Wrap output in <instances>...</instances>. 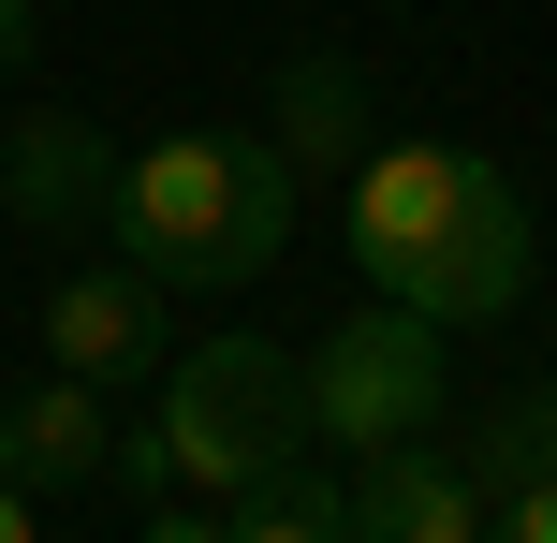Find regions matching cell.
Here are the masks:
<instances>
[{
  "label": "cell",
  "mask_w": 557,
  "mask_h": 543,
  "mask_svg": "<svg viewBox=\"0 0 557 543\" xmlns=\"http://www.w3.org/2000/svg\"><path fill=\"white\" fill-rule=\"evenodd\" d=\"M29 45H45V0H0V74H15Z\"/></svg>",
  "instance_id": "14"
},
{
  "label": "cell",
  "mask_w": 557,
  "mask_h": 543,
  "mask_svg": "<svg viewBox=\"0 0 557 543\" xmlns=\"http://www.w3.org/2000/svg\"><path fill=\"white\" fill-rule=\"evenodd\" d=\"M162 441H176V485H206V499L294 470L308 456V353H278V338H191L162 368Z\"/></svg>",
  "instance_id": "3"
},
{
  "label": "cell",
  "mask_w": 557,
  "mask_h": 543,
  "mask_svg": "<svg viewBox=\"0 0 557 543\" xmlns=\"http://www.w3.org/2000/svg\"><path fill=\"white\" fill-rule=\"evenodd\" d=\"M278 162H337V176H352L367 162V74H352V59H294V88H278Z\"/></svg>",
  "instance_id": "9"
},
{
  "label": "cell",
  "mask_w": 557,
  "mask_h": 543,
  "mask_svg": "<svg viewBox=\"0 0 557 543\" xmlns=\"http://www.w3.org/2000/svg\"><path fill=\"white\" fill-rule=\"evenodd\" d=\"M45 368L103 382V397H133L147 368H176L162 353V280H117V264H74V280H45Z\"/></svg>",
  "instance_id": "5"
},
{
  "label": "cell",
  "mask_w": 557,
  "mask_h": 543,
  "mask_svg": "<svg viewBox=\"0 0 557 543\" xmlns=\"http://www.w3.org/2000/svg\"><path fill=\"white\" fill-rule=\"evenodd\" d=\"M337 235H352V280H382L425 323H513L529 309V206L470 147H425V133L367 147L337 176Z\"/></svg>",
  "instance_id": "1"
},
{
  "label": "cell",
  "mask_w": 557,
  "mask_h": 543,
  "mask_svg": "<svg viewBox=\"0 0 557 543\" xmlns=\"http://www.w3.org/2000/svg\"><path fill=\"white\" fill-rule=\"evenodd\" d=\"M147 543H221V515H147Z\"/></svg>",
  "instance_id": "16"
},
{
  "label": "cell",
  "mask_w": 557,
  "mask_h": 543,
  "mask_svg": "<svg viewBox=\"0 0 557 543\" xmlns=\"http://www.w3.org/2000/svg\"><path fill=\"white\" fill-rule=\"evenodd\" d=\"M470 470H484V499H499V485H557V382H543V397H513L499 427L470 441Z\"/></svg>",
  "instance_id": "11"
},
{
  "label": "cell",
  "mask_w": 557,
  "mask_h": 543,
  "mask_svg": "<svg viewBox=\"0 0 557 543\" xmlns=\"http://www.w3.org/2000/svg\"><path fill=\"white\" fill-rule=\"evenodd\" d=\"M103 456H117V397H103V382L45 368V382H15V397H0V485L74 499V485H103Z\"/></svg>",
  "instance_id": "6"
},
{
  "label": "cell",
  "mask_w": 557,
  "mask_h": 543,
  "mask_svg": "<svg viewBox=\"0 0 557 543\" xmlns=\"http://www.w3.org/2000/svg\"><path fill=\"white\" fill-rule=\"evenodd\" d=\"M0 543H45V515H29V485H0Z\"/></svg>",
  "instance_id": "15"
},
{
  "label": "cell",
  "mask_w": 557,
  "mask_h": 543,
  "mask_svg": "<svg viewBox=\"0 0 557 543\" xmlns=\"http://www.w3.org/2000/svg\"><path fill=\"white\" fill-rule=\"evenodd\" d=\"M117 264H147L162 294H221V280H264L278 235H294V162L278 133H162L117 162Z\"/></svg>",
  "instance_id": "2"
},
{
  "label": "cell",
  "mask_w": 557,
  "mask_h": 543,
  "mask_svg": "<svg viewBox=\"0 0 557 543\" xmlns=\"http://www.w3.org/2000/svg\"><path fill=\"white\" fill-rule=\"evenodd\" d=\"M221 543H352V485L294 456V470H264V485H235Z\"/></svg>",
  "instance_id": "10"
},
{
  "label": "cell",
  "mask_w": 557,
  "mask_h": 543,
  "mask_svg": "<svg viewBox=\"0 0 557 543\" xmlns=\"http://www.w3.org/2000/svg\"><path fill=\"white\" fill-rule=\"evenodd\" d=\"M103 485H133V499H176V441H162V427H117Z\"/></svg>",
  "instance_id": "12"
},
{
  "label": "cell",
  "mask_w": 557,
  "mask_h": 543,
  "mask_svg": "<svg viewBox=\"0 0 557 543\" xmlns=\"http://www.w3.org/2000/svg\"><path fill=\"white\" fill-rule=\"evenodd\" d=\"M484 470L470 456H425V441H396V456L352 470V543H484Z\"/></svg>",
  "instance_id": "7"
},
{
  "label": "cell",
  "mask_w": 557,
  "mask_h": 543,
  "mask_svg": "<svg viewBox=\"0 0 557 543\" xmlns=\"http://www.w3.org/2000/svg\"><path fill=\"white\" fill-rule=\"evenodd\" d=\"M484 543H557V485H499V515H484Z\"/></svg>",
  "instance_id": "13"
},
{
  "label": "cell",
  "mask_w": 557,
  "mask_h": 543,
  "mask_svg": "<svg viewBox=\"0 0 557 543\" xmlns=\"http://www.w3.org/2000/svg\"><path fill=\"white\" fill-rule=\"evenodd\" d=\"M441 338L455 323H425V309H352L323 353H308V441H337V456H396V441H425L441 427V397H455V368H441Z\"/></svg>",
  "instance_id": "4"
},
{
  "label": "cell",
  "mask_w": 557,
  "mask_h": 543,
  "mask_svg": "<svg viewBox=\"0 0 557 543\" xmlns=\"http://www.w3.org/2000/svg\"><path fill=\"white\" fill-rule=\"evenodd\" d=\"M0 221H45V235H74V221H103L117 206V147L88 133V118H15L0 133Z\"/></svg>",
  "instance_id": "8"
}]
</instances>
